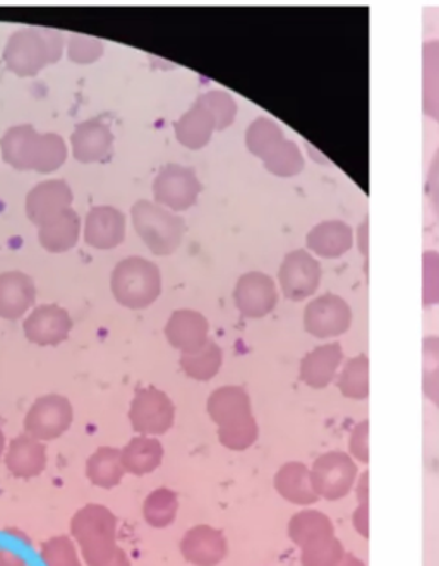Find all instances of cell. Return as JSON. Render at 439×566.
Wrapping results in <instances>:
<instances>
[{
	"label": "cell",
	"mask_w": 439,
	"mask_h": 566,
	"mask_svg": "<svg viewBox=\"0 0 439 566\" xmlns=\"http://www.w3.org/2000/svg\"><path fill=\"white\" fill-rule=\"evenodd\" d=\"M357 469L351 457L341 452L326 453L314 462L311 482L317 496L338 500L351 491Z\"/></svg>",
	"instance_id": "cell-10"
},
{
	"label": "cell",
	"mask_w": 439,
	"mask_h": 566,
	"mask_svg": "<svg viewBox=\"0 0 439 566\" xmlns=\"http://www.w3.org/2000/svg\"><path fill=\"white\" fill-rule=\"evenodd\" d=\"M422 360V390L439 409V337L425 338Z\"/></svg>",
	"instance_id": "cell-36"
},
{
	"label": "cell",
	"mask_w": 439,
	"mask_h": 566,
	"mask_svg": "<svg viewBox=\"0 0 439 566\" xmlns=\"http://www.w3.org/2000/svg\"><path fill=\"white\" fill-rule=\"evenodd\" d=\"M264 167L275 176L291 177L301 172L304 167V158H302L297 145L285 139L275 154L264 160Z\"/></svg>",
	"instance_id": "cell-38"
},
{
	"label": "cell",
	"mask_w": 439,
	"mask_h": 566,
	"mask_svg": "<svg viewBox=\"0 0 439 566\" xmlns=\"http://www.w3.org/2000/svg\"><path fill=\"white\" fill-rule=\"evenodd\" d=\"M426 195H428L436 219L439 220V148L435 157H432L431 165H429L428 179H426Z\"/></svg>",
	"instance_id": "cell-42"
},
{
	"label": "cell",
	"mask_w": 439,
	"mask_h": 566,
	"mask_svg": "<svg viewBox=\"0 0 439 566\" xmlns=\"http://www.w3.org/2000/svg\"><path fill=\"white\" fill-rule=\"evenodd\" d=\"M133 222L142 241L157 256L176 253L186 230L180 217L145 199L134 205Z\"/></svg>",
	"instance_id": "cell-6"
},
{
	"label": "cell",
	"mask_w": 439,
	"mask_h": 566,
	"mask_svg": "<svg viewBox=\"0 0 439 566\" xmlns=\"http://www.w3.org/2000/svg\"><path fill=\"white\" fill-rule=\"evenodd\" d=\"M202 104L207 105L208 111L213 114L215 120H217V130L227 129L230 124L236 119L238 114V105L233 102L232 96L226 92H210L199 96Z\"/></svg>",
	"instance_id": "cell-39"
},
{
	"label": "cell",
	"mask_w": 439,
	"mask_h": 566,
	"mask_svg": "<svg viewBox=\"0 0 439 566\" xmlns=\"http://www.w3.org/2000/svg\"><path fill=\"white\" fill-rule=\"evenodd\" d=\"M352 452L360 462H367V422L364 421L359 428H356L354 437H352Z\"/></svg>",
	"instance_id": "cell-43"
},
{
	"label": "cell",
	"mask_w": 439,
	"mask_h": 566,
	"mask_svg": "<svg viewBox=\"0 0 439 566\" xmlns=\"http://www.w3.org/2000/svg\"><path fill=\"white\" fill-rule=\"evenodd\" d=\"M341 344L321 345L307 354L301 363V379L311 388H325L341 366Z\"/></svg>",
	"instance_id": "cell-24"
},
{
	"label": "cell",
	"mask_w": 439,
	"mask_h": 566,
	"mask_svg": "<svg viewBox=\"0 0 439 566\" xmlns=\"http://www.w3.org/2000/svg\"><path fill=\"white\" fill-rule=\"evenodd\" d=\"M126 238V217L112 207H96L86 217L84 241L96 249H114Z\"/></svg>",
	"instance_id": "cell-20"
},
{
	"label": "cell",
	"mask_w": 439,
	"mask_h": 566,
	"mask_svg": "<svg viewBox=\"0 0 439 566\" xmlns=\"http://www.w3.org/2000/svg\"><path fill=\"white\" fill-rule=\"evenodd\" d=\"M71 143L76 160L92 164L105 160L111 155L114 135L104 120L92 119L76 127L71 136Z\"/></svg>",
	"instance_id": "cell-21"
},
{
	"label": "cell",
	"mask_w": 439,
	"mask_h": 566,
	"mask_svg": "<svg viewBox=\"0 0 439 566\" xmlns=\"http://www.w3.org/2000/svg\"><path fill=\"white\" fill-rule=\"evenodd\" d=\"M74 421V410L70 398L62 395H43L36 398L24 418V432L31 438L46 443L70 431Z\"/></svg>",
	"instance_id": "cell-8"
},
{
	"label": "cell",
	"mask_w": 439,
	"mask_h": 566,
	"mask_svg": "<svg viewBox=\"0 0 439 566\" xmlns=\"http://www.w3.org/2000/svg\"><path fill=\"white\" fill-rule=\"evenodd\" d=\"M307 248L323 258H338L352 248V229L344 222H323L307 235Z\"/></svg>",
	"instance_id": "cell-28"
},
{
	"label": "cell",
	"mask_w": 439,
	"mask_h": 566,
	"mask_svg": "<svg viewBox=\"0 0 439 566\" xmlns=\"http://www.w3.org/2000/svg\"><path fill=\"white\" fill-rule=\"evenodd\" d=\"M165 450L158 438L138 437L133 438L126 447L121 450L124 469L127 474L143 478L151 474L160 468L164 462Z\"/></svg>",
	"instance_id": "cell-22"
},
{
	"label": "cell",
	"mask_w": 439,
	"mask_h": 566,
	"mask_svg": "<svg viewBox=\"0 0 439 566\" xmlns=\"http://www.w3.org/2000/svg\"><path fill=\"white\" fill-rule=\"evenodd\" d=\"M104 54V42L92 36L73 35L70 39V59L77 64L98 61Z\"/></svg>",
	"instance_id": "cell-40"
},
{
	"label": "cell",
	"mask_w": 439,
	"mask_h": 566,
	"mask_svg": "<svg viewBox=\"0 0 439 566\" xmlns=\"http://www.w3.org/2000/svg\"><path fill=\"white\" fill-rule=\"evenodd\" d=\"M24 335L31 344L40 347H55L70 337L73 319L64 307L58 304H43L31 311L24 319Z\"/></svg>",
	"instance_id": "cell-14"
},
{
	"label": "cell",
	"mask_w": 439,
	"mask_h": 566,
	"mask_svg": "<svg viewBox=\"0 0 439 566\" xmlns=\"http://www.w3.org/2000/svg\"><path fill=\"white\" fill-rule=\"evenodd\" d=\"M80 230V214L67 208L40 227V244L50 253H65L77 244Z\"/></svg>",
	"instance_id": "cell-23"
},
{
	"label": "cell",
	"mask_w": 439,
	"mask_h": 566,
	"mask_svg": "<svg viewBox=\"0 0 439 566\" xmlns=\"http://www.w3.org/2000/svg\"><path fill=\"white\" fill-rule=\"evenodd\" d=\"M71 537L88 566H107L119 552L117 517L107 506L92 503L71 518Z\"/></svg>",
	"instance_id": "cell-2"
},
{
	"label": "cell",
	"mask_w": 439,
	"mask_h": 566,
	"mask_svg": "<svg viewBox=\"0 0 439 566\" xmlns=\"http://www.w3.org/2000/svg\"><path fill=\"white\" fill-rule=\"evenodd\" d=\"M233 301L242 316L258 319L275 310L276 303H279V292H276L272 276L261 272H251L238 280V285L233 291Z\"/></svg>",
	"instance_id": "cell-11"
},
{
	"label": "cell",
	"mask_w": 439,
	"mask_h": 566,
	"mask_svg": "<svg viewBox=\"0 0 439 566\" xmlns=\"http://www.w3.org/2000/svg\"><path fill=\"white\" fill-rule=\"evenodd\" d=\"M210 323L198 311L179 310L173 313L165 325L168 344L180 354H195L210 342Z\"/></svg>",
	"instance_id": "cell-16"
},
{
	"label": "cell",
	"mask_w": 439,
	"mask_h": 566,
	"mask_svg": "<svg viewBox=\"0 0 439 566\" xmlns=\"http://www.w3.org/2000/svg\"><path fill=\"white\" fill-rule=\"evenodd\" d=\"M107 566H133L130 565L129 556H127V553L124 552L123 547H119V552H117V555H115V558L112 559L111 563H108Z\"/></svg>",
	"instance_id": "cell-44"
},
{
	"label": "cell",
	"mask_w": 439,
	"mask_h": 566,
	"mask_svg": "<svg viewBox=\"0 0 439 566\" xmlns=\"http://www.w3.org/2000/svg\"><path fill=\"white\" fill-rule=\"evenodd\" d=\"M289 534L301 546L304 566H335L342 558L341 544L332 536V524L321 513H299L289 525Z\"/></svg>",
	"instance_id": "cell-5"
},
{
	"label": "cell",
	"mask_w": 439,
	"mask_h": 566,
	"mask_svg": "<svg viewBox=\"0 0 439 566\" xmlns=\"http://www.w3.org/2000/svg\"><path fill=\"white\" fill-rule=\"evenodd\" d=\"M126 469L121 459V450L102 447L86 460V478L100 490H114L123 482Z\"/></svg>",
	"instance_id": "cell-26"
},
{
	"label": "cell",
	"mask_w": 439,
	"mask_h": 566,
	"mask_svg": "<svg viewBox=\"0 0 439 566\" xmlns=\"http://www.w3.org/2000/svg\"><path fill=\"white\" fill-rule=\"evenodd\" d=\"M208 416L218 428V441L232 452H244L257 443V419L251 398L241 387H222L208 397Z\"/></svg>",
	"instance_id": "cell-1"
},
{
	"label": "cell",
	"mask_w": 439,
	"mask_h": 566,
	"mask_svg": "<svg viewBox=\"0 0 439 566\" xmlns=\"http://www.w3.org/2000/svg\"><path fill=\"white\" fill-rule=\"evenodd\" d=\"M129 422L142 437H161L176 422L173 398L158 388H142L130 402Z\"/></svg>",
	"instance_id": "cell-7"
},
{
	"label": "cell",
	"mask_w": 439,
	"mask_h": 566,
	"mask_svg": "<svg viewBox=\"0 0 439 566\" xmlns=\"http://www.w3.org/2000/svg\"><path fill=\"white\" fill-rule=\"evenodd\" d=\"M39 136V133L31 126L11 127L0 142L2 157L15 170H31V160L35 154Z\"/></svg>",
	"instance_id": "cell-29"
},
{
	"label": "cell",
	"mask_w": 439,
	"mask_h": 566,
	"mask_svg": "<svg viewBox=\"0 0 439 566\" xmlns=\"http://www.w3.org/2000/svg\"><path fill=\"white\" fill-rule=\"evenodd\" d=\"M73 203V191L64 180H46L31 189L27 198L28 219L36 226L54 219L55 214L67 210Z\"/></svg>",
	"instance_id": "cell-17"
},
{
	"label": "cell",
	"mask_w": 439,
	"mask_h": 566,
	"mask_svg": "<svg viewBox=\"0 0 439 566\" xmlns=\"http://www.w3.org/2000/svg\"><path fill=\"white\" fill-rule=\"evenodd\" d=\"M180 555L195 566H218L229 555V543L222 531L211 525H195L180 539Z\"/></svg>",
	"instance_id": "cell-15"
},
{
	"label": "cell",
	"mask_w": 439,
	"mask_h": 566,
	"mask_svg": "<svg viewBox=\"0 0 439 566\" xmlns=\"http://www.w3.org/2000/svg\"><path fill=\"white\" fill-rule=\"evenodd\" d=\"M279 280L286 298L304 301L320 287V263L307 251H292L280 266Z\"/></svg>",
	"instance_id": "cell-12"
},
{
	"label": "cell",
	"mask_w": 439,
	"mask_h": 566,
	"mask_svg": "<svg viewBox=\"0 0 439 566\" xmlns=\"http://www.w3.org/2000/svg\"><path fill=\"white\" fill-rule=\"evenodd\" d=\"M348 304L338 295L326 294L314 298L304 313V326L316 338L338 337L351 326Z\"/></svg>",
	"instance_id": "cell-13"
},
{
	"label": "cell",
	"mask_w": 439,
	"mask_h": 566,
	"mask_svg": "<svg viewBox=\"0 0 439 566\" xmlns=\"http://www.w3.org/2000/svg\"><path fill=\"white\" fill-rule=\"evenodd\" d=\"M46 447L42 441L30 434H20L9 443L4 455L6 469L18 479H33L43 474L46 469Z\"/></svg>",
	"instance_id": "cell-19"
},
{
	"label": "cell",
	"mask_w": 439,
	"mask_h": 566,
	"mask_svg": "<svg viewBox=\"0 0 439 566\" xmlns=\"http://www.w3.org/2000/svg\"><path fill=\"white\" fill-rule=\"evenodd\" d=\"M201 185L195 170L182 165H167L154 182V195L158 203L170 210H188L198 201Z\"/></svg>",
	"instance_id": "cell-9"
},
{
	"label": "cell",
	"mask_w": 439,
	"mask_h": 566,
	"mask_svg": "<svg viewBox=\"0 0 439 566\" xmlns=\"http://www.w3.org/2000/svg\"><path fill=\"white\" fill-rule=\"evenodd\" d=\"M36 301L35 282L23 272L0 273V318L18 322Z\"/></svg>",
	"instance_id": "cell-18"
},
{
	"label": "cell",
	"mask_w": 439,
	"mask_h": 566,
	"mask_svg": "<svg viewBox=\"0 0 439 566\" xmlns=\"http://www.w3.org/2000/svg\"><path fill=\"white\" fill-rule=\"evenodd\" d=\"M425 55V114L439 123V40H429L422 49Z\"/></svg>",
	"instance_id": "cell-32"
},
{
	"label": "cell",
	"mask_w": 439,
	"mask_h": 566,
	"mask_svg": "<svg viewBox=\"0 0 439 566\" xmlns=\"http://www.w3.org/2000/svg\"><path fill=\"white\" fill-rule=\"evenodd\" d=\"M62 55V35L52 28H24L15 31L4 50L8 70L18 76H35Z\"/></svg>",
	"instance_id": "cell-3"
},
{
	"label": "cell",
	"mask_w": 439,
	"mask_h": 566,
	"mask_svg": "<svg viewBox=\"0 0 439 566\" xmlns=\"http://www.w3.org/2000/svg\"><path fill=\"white\" fill-rule=\"evenodd\" d=\"M111 289L121 306L134 311L146 310L160 297V269L145 258H126L112 272Z\"/></svg>",
	"instance_id": "cell-4"
},
{
	"label": "cell",
	"mask_w": 439,
	"mask_h": 566,
	"mask_svg": "<svg viewBox=\"0 0 439 566\" xmlns=\"http://www.w3.org/2000/svg\"><path fill=\"white\" fill-rule=\"evenodd\" d=\"M285 142L282 129L276 126L273 120L266 117H260L249 126L245 143H248L249 151L257 155L261 160H266L270 155L275 154L280 145Z\"/></svg>",
	"instance_id": "cell-33"
},
{
	"label": "cell",
	"mask_w": 439,
	"mask_h": 566,
	"mask_svg": "<svg viewBox=\"0 0 439 566\" xmlns=\"http://www.w3.org/2000/svg\"><path fill=\"white\" fill-rule=\"evenodd\" d=\"M369 360L367 356L354 357L345 364L338 378V388L348 398H366L369 395Z\"/></svg>",
	"instance_id": "cell-35"
},
{
	"label": "cell",
	"mask_w": 439,
	"mask_h": 566,
	"mask_svg": "<svg viewBox=\"0 0 439 566\" xmlns=\"http://www.w3.org/2000/svg\"><path fill=\"white\" fill-rule=\"evenodd\" d=\"M67 158V146L59 135H40L35 154L31 160V170L40 174L55 172Z\"/></svg>",
	"instance_id": "cell-34"
},
{
	"label": "cell",
	"mask_w": 439,
	"mask_h": 566,
	"mask_svg": "<svg viewBox=\"0 0 439 566\" xmlns=\"http://www.w3.org/2000/svg\"><path fill=\"white\" fill-rule=\"evenodd\" d=\"M222 348L215 342H208L201 350L195 354H180V368L196 381H210L222 368Z\"/></svg>",
	"instance_id": "cell-31"
},
{
	"label": "cell",
	"mask_w": 439,
	"mask_h": 566,
	"mask_svg": "<svg viewBox=\"0 0 439 566\" xmlns=\"http://www.w3.org/2000/svg\"><path fill=\"white\" fill-rule=\"evenodd\" d=\"M215 129H217V120L201 99H198L191 111L176 123L177 139L180 145L191 149L207 146Z\"/></svg>",
	"instance_id": "cell-25"
},
{
	"label": "cell",
	"mask_w": 439,
	"mask_h": 566,
	"mask_svg": "<svg viewBox=\"0 0 439 566\" xmlns=\"http://www.w3.org/2000/svg\"><path fill=\"white\" fill-rule=\"evenodd\" d=\"M275 488L286 502L307 505L316 502L317 494L311 482V471L299 462L285 463L275 475Z\"/></svg>",
	"instance_id": "cell-27"
},
{
	"label": "cell",
	"mask_w": 439,
	"mask_h": 566,
	"mask_svg": "<svg viewBox=\"0 0 439 566\" xmlns=\"http://www.w3.org/2000/svg\"><path fill=\"white\" fill-rule=\"evenodd\" d=\"M439 303V254L435 251L425 253V304Z\"/></svg>",
	"instance_id": "cell-41"
},
{
	"label": "cell",
	"mask_w": 439,
	"mask_h": 566,
	"mask_svg": "<svg viewBox=\"0 0 439 566\" xmlns=\"http://www.w3.org/2000/svg\"><path fill=\"white\" fill-rule=\"evenodd\" d=\"M40 556L45 566H81L80 549L70 536H55L45 541Z\"/></svg>",
	"instance_id": "cell-37"
},
{
	"label": "cell",
	"mask_w": 439,
	"mask_h": 566,
	"mask_svg": "<svg viewBox=\"0 0 439 566\" xmlns=\"http://www.w3.org/2000/svg\"><path fill=\"white\" fill-rule=\"evenodd\" d=\"M179 513V496L170 488H158L143 503V518L154 528H167L176 522Z\"/></svg>",
	"instance_id": "cell-30"
},
{
	"label": "cell",
	"mask_w": 439,
	"mask_h": 566,
	"mask_svg": "<svg viewBox=\"0 0 439 566\" xmlns=\"http://www.w3.org/2000/svg\"><path fill=\"white\" fill-rule=\"evenodd\" d=\"M6 437L4 432H2V429H0V459L6 455Z\"/></svg>",
	"instance_id": "cell-45"
}]
</instances>
